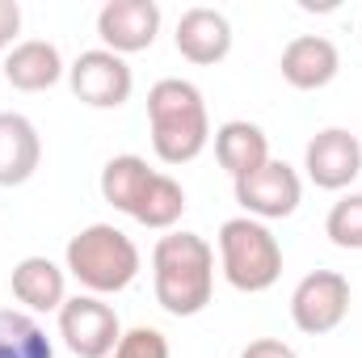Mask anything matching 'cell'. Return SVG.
<instances>
[{
	"label": "cell",
	"instance_id": "12",
	"mask_svg": "<svg viewBox=\"0 0 362 358\" xmlns=\"http://www.w3.org/2000/svg\"><path fill=\"white\" fill-rule=\"evenodd\" d=\"M177 55L198 64V68H211V64H223L228 51H232V21L219 13V8H206V4H194L177 17Z\"/></svg>",
	"mask_w": 362,
	"mask_h": 358
},
{
	"label": "cell",
	"instance_id": "16",
	"mask_svg": "<svg viewBox=\"0 0 362 358\" xmlns=\"http://www.w3.org/2000/svg\"><path fill=\"white\" fill-rule=\"evenodd\" d=\"M13 299L30 312H59L68 304V270L55 266L51 258H21L13 266Z\"/></svg>",
	"mask_w": 362,
	"mask_h": 358
},
{
	"label": "cell",
	"instance_id": "8",
	"mask_svg": "<svg viewBox=\"0 0 362 358\" xmlns=\"http://www.w3.org/2000/svg\"><path fill=\"white\" fill-rule=\"evenodd\" d=\"M232 190H236V202L245 207V215H249V219H262V224L295 215V211H299V198H303L299 173H295L286 161H274V156L257 169V173L232 181Z\"/></svg>",
	"mask_w": 362,
	"mask_h": 358
},
{
	"label": "cell",
	"instance_id": "19",
	"mask_svg": "<svg viewBox=\"0 0 362 358\" xmlns=\"http://www.w3.org/2000/svg\"><path fill=\"white\" fill-rule=\"evenodd\" d=\"M0 358H55V346L30 312L0 308Z\"/></svg>",
	"mask_w": 362,
	"mask_h": 358
},
{
	"label": "cell",
	"instance_id": "5",
	"mask_svg": "<svg viewBox=\"0 0 362 358\" xmlns=\"http://www.w3.org/2000/svg\"><path fill=\"white\" fill-rule=\"evenodd\" d=\"M350 316V278L337 270H312L291 291V321L308 337L333 333Z\"/></svg>",
	"mask_w": 362,
	"mask_h": 358
},
{
	"label": "cell",
	"instance_id": "18",
	"mask_svg": "<svg viewBox=\"0 0 362 358\" xmlns=\"http://www.w3.org/2000/svg\"><path fill=\"white\" fill-rule=\"evenodd\" d=\"M185 190H181L177 181L169 178V173H152L148 181V190H144V198H139V207H135V224H144V228H152V232H173L177 228V219L185 215Z\"/></svg>",
	"mask_w": 362,
	"mask_h": 358
},
{
	"label": "cell",
	"instance_id": "7",
	"mask_svg": "<svg viewBox=\"0 0 362 358\" xmlns=\"http://www.w3.org/2000/svg\"><path fill=\"white\" fill-rule=\"evenodd\" d=\"M68 85H72V97L85 101L89 110H118L131 101L135 72L122 55L93 47V51H81L76 64L68 68Z\"/></svg>",
	"mask_w": 362,
	"mask_h": 358
},
{
	"label": "cell",
	"instance_id": "4",
	"mask_svg": "<svg viewBox=\"0 0 362 358\" xmlns=\"http://www.w3.org/2000/svg\"><path fill=\"white\" fill-rule=\"evenodd\" d=\"M219 270L240 295H262L282 278V245L262 219L236 215L219 228Z\"/></svg>",
	"mask_w": 362,
	"mask_h": 358
},
{
	"label": "cell",
	"instance_id": "10",
	"mask_svg": "<svg viewBox=\"0 0 362 358\" xmlns=\"http://www.w3.org/2000/svg\"><path fill=\"white\" fill-rule=\"evenodd\" d=\"M160 34V4L156 0H110L97 13V38L114 55L148 51Z\"/></svg>",
	"mask_w": 362,
	"mask_h": 358
},
{
	"label": "cell",
	"instance_id": "21",
	"mask_svg": "<svg viewBox=\"0 0 362 358\" xmlns=\"http://www.w3.org/2000/svg\"><path fill=\"white\" fill-rule=\"evenodd\" d=\"M110 358H169V337L152 325H135V329L122 333L118 350Z\"/></svg>",
	"mask_w": 362,
	"mask_h": 358
},
{
	"label": "cell",
	"instance_id": "2",
	"mask_svg": "<svg viewBox=\"0 0 362 358\" xmlns=\"http://www.w3.org/2000/svg\"><path fill=\"white\" fill-rule=\"evenodd\" d=\"M148 131H152V152L165 165H189L202 156L211 144V118L206 101L194 81L165 76L148 89Z\"/></svg>",
	"mask_w": 362,
	"mask_h": 358
},
{
	"label": "cell",
	"instance_id": "9",
	"mask_svg": "<svg viewBox=\"0 0 362 358\" xmlns=\"http://www.w3.org/2000/svg\"><path fill=\"white\" fill-rule=\"evenodd\" d=\"M303 169L316 190H346L362 173V144L346 127H325L303 148Z\"/></svg>",
	"mask_w": 362,
	"mask_h": 358
},
{
	"label": "cell",
	"instance_id": "13",
	"mask_svg": "<svg viewBox=\"0 0 362 358\" xmlns=\"http://www.w3.org/2000/svg\"><path fill=\"white\" fill-rule=\"evenodd\" d=\"M0 68H4V81L17 93H47L68 76L59 47L47 42V38H25V42H17V47L4 55Z\"/></svg>",
	"mask_w": 362,
	"mask_h": 358
},
{
	"label": "cell",
	"instance_id": "3",
	"mask_svg": "<svg viewBox=\"0 0 362 358\" xmlns=\"http://www.w3.org/2000/svg\"><path fill=\"white\" fill-rule=\"evenodd\" d=\"M64 270L85 287V295H118L139 274V249L122 228L89 224L68 241Z\"/></svg>",
	"mask_w": 362,
	"mask_h": 358
},
{
	"label": "cell",
	"instance_id": "15",
	"mask_svg": "<svg viewBox=\"0 0 362 358\" xmlns=\"http://www.w3.org/2000/svg\"><path fill=\"white\" fill-rule=\"evenodd\" d=\"M215 161L232 181L249 178L270 161V135L249 118H232L215 131Z\"/></svg>",
	"mask_w": 362,
	"mask_h": 358
},
{
	"label": "cell",
	"instance_id": "14",
	"mask_svg": "<svg viewBox=\"0 0 362 358\" xmlns=\"http://www.w3.org/2000/svg\"><path fill=\"white\" fill-rule=\"evenodd\" d=\"M38 161H42V139L34 122L25 114L0 110V185L4 190L25 185L38 173Z\"/></svg>",
	"mask_w": 362,
	"mask_h": 358
},
{
	"label": "cell",
	"instance_id": "6",
	"mask_svg": "<svg viewBox=\"0 0 362 358\" xmlns=\"http://www.w3.org/2000/svg\"><path fill=\"white\" fill-rule=\"evenodd\" d=\"M59 337L76 358H110L122 342L118 312L101 295H72L59 312Z\"/></svg>",
	"mask_w": 362,
	"mask_h": 358
},
{
	"label": "cell",
	"instance_id": "23",
	"mask_svg": "<svg viewBox=\"0 0 362 358\" xmlns=\"http://www.w3.org/2000/svg\"><path fill=\"white\" fill-rule=\"evenodd\" d=\"M240 358H299L286 342H278V337H257V342H249Z\"/></svg>",
	"mask_w": 362,
	"mask_h": 358
},
{
	"label": "cell",
	"instance_id": "22",
	"mask_svg": "<svg viewBox=\"0 0 362 358\" xmlns=\"http://www.w3.org/2000/svg\"><path fill=\"white\" fill-rule=\"evenodd\" d=\"M17 34H21V4H17V0H0V51H4V55L17 47V42H13Z\"/></svg>",
	"mask_w": 362,
	"mask_h": 358
},
{
	"label": "cell",
	"instance_id": "20",
	"mask_svg": "<svg viewBox=\"0 0 362 358\" xmlns=\"http://www.w3.org/2000/svg\"><path fill=\"white\" fill-rule=\"evenodd\" d=\"M325 236L337 249H362V194H346L341 202H333L325 219Z\"/></svg>",
	"mask_w": 362,
	"mask_h": 358
},
{
	"label": "cell",
	"instance_id": "17",
	"mask_svg": "<svg viewBox=\"0 0 362 358\" xmlns=\"http://www.w3.org/2000/svg\"><path fill=\"white\" fill-rule=\"evenodd\" d=\"M152 173H156V169H148V161L135 156V152L114 156V161H105L101 181H97V185H101V198H105L114 211L135 215V207H139V198H144V190H148Z\"/></svg>",
	"mask_w": 362,
	"mask_h": 358
},
{
	"label": "cell",
	"instance_id": "1",
	"mask_svg": "<svg viewBox=\"0 0 362 358\" xmlns=\"http://www.w3.org/2000/svg\"><path fill=\"white\" fill-rule=\"evenodd\" d=\"M152 291L169 316H198L215 291V249L198 232H165L152 249Z\"/></svg>",
	"mask_w": 362,
	"mask_h": 358
},
{
	"label": "cell",
	"instance_id": "11",
	"mask_svg": "<svg viewBox=\"0 0 362 358\" xmlns=\"http://www.w3.org/2000/svg\"><path fill=\"white\" fill-rule=\"evenodd\" d=\"M278 68H282V81H286L291 89L316 93V89H325V85L337 81V72H341V51H337V42L325 38V34H295V38L282 47Z\"/></svg>",
	"mask_w": 362,
	"mask_h": 358
}]
</instances>
